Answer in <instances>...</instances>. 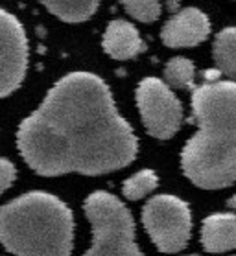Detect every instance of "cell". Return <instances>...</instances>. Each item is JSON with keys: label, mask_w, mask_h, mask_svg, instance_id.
I'll use <instances>...</instances> for the list:
<instances>
[{"label": "cell", "mask_w": 236, "mask_h": 256, "mask_svg": "<svg viewBox=\"0 0 236 256\" xmlns=\"http://www.w3.org/2000/svg\"><path fill=\"white\" fill-rule=\"evenodd\" d=\"M137 105L144 128L155 138L166 140L183 122V107L172 88L157 78H146L137 87Z\"/></svg>", "instance_id": "obj_6"}, {"label": "cell", "mask_w": 236, "mask_h": 256, "mask_svg": "<svg viewBox=\"0 0 236 256\" xmlns=\"http://www.w3.org/2000/svg\"><path fill=\"white\" fill-rule=\"evenodd\" d=\"M41 4L65 22H83L94 15L100 0H41Z\"/></svg>", "instance_id": "obj_11"}, {"label": "cell", "mask_w": 236, "mask_h": 256, "mask_svg": "<svg viewBox=\"0 0 236 256\" xmlns=\"http://www.w3.org/2000/svg\"><path fill=\"white\" fill-rule=\"evenodd\" d=\"M124 10L140 22H153L161 15L159 0H120Z\"/></svg>", "instance_id": "obj_15"}, {"label": "cell", "mask_w": 236, "mask_h": 256, "mask_svg": "<svg viewBox=\"0 0 236 256\" xmlns=\"http://www.w3.org/2000/svg\"><path fill=\"white\" fill-rule=\"evenodd\" d=\"M142 223L162 252H179L188 244L192 216L188 204L175 196H155L142 208Z\"/></svg>", "instance_id": "obj_5"}, {"label": "cell", "mask_w": 236, "mask_h": 256, "mask_svg": "<svg viewBox=\"0 0 236 256\" xmlns=\"http://www.w3.org/2000/svg\"><path fill=\"white\" fill-rule=\"evenodd\" d=\"M102 44L107 56L120 61L135 58L144 48V42L140 39L137 28L126 20H113L105 30Z\"/></svg>", "instance_id": "obj_9"}, {"label": "cell", "mask_w": 236, "mask_h": 256, "mask_svg": "<svg viewBox=\"0 0 236 256\" xmlns=\"http://www.w3.org/2000/svg\"><path fill=\"white\" fill-rule=\"evenodd\" d=\"M208 32L210 22L207 15L196 8H186L162 26L161 39L170 48H188L205 41Z\"/></svg>", "instance_id": "obj_8"}, {"label": "cell", "mask_w": 236, "mask_h": 256, "mask_svg": "<svg viewBox=\"0 0 236 256\" xmlns=\"http://www.w3.org/2000/svg\"><path fill=\"white\" fill-rule=\"evenodd\" d=\"M212 56L219 74L236 82V28H225L216 35Z\"/></svg>", "instance_id": "obj_12"}, {"label": "cell", "mask_w": 236, "mask_h": 256, "mask_svg": "<svg viewBox=\"0 0 236 256\" xmlns=\"http://www.w3.org/2000/svg\"><path fill=\"white\" fill-rule=\"evenodd\" d=\"M83 208L92 227V245L85 256H144L135 242V222L120 199L94 192Z\"/></svg>", "instance_id": "obj_4"}, {"label": "cell", "mask_w": 236, "mask_h": 256, "mask_svg": "<svg viewBox=\"0 0 236 256\" xmlns=\"http://www.w3.org/2000/svg\"><path fill=\"white\" fill-rule=\"evenodd\" d=\"M196 68L194 63L186 58H173L164 68V82L173 88H190L194 85Z\"/></svg>", "instance_id": "obj_13"}, {"label": "cell", "mask_w": 236, "mask_h": 256, "mask_svg": "<svg viewBox=\"0 0 236 256\" xmlns=\"http://www.w3.org/2000/svg\"><path fill=\"white\" fill-rule=\"evenodd\" d=\"M28 66V41L23 24L0 10V98L17 90Z\"/></svg>", "instance_id": "obj_7"}, {"label": "cell", "mask_w": 236, "mask_h": 256, "mask_svg": "<svg viewBox=\"0 0 236 256\" xmlns=\"http://www.w3.org/2000/svg\"><path fill=\"white\" fill-rule=\"evenodd\" d=\"M197 131L183 148L181 166L196 186L216 190L236 182V82L194 88Z\"/></svg>", "instance_id": "obj_2"}, {"label": "cell", "mask_w": 236, "mask_h": 256, "mask_svg": "<svg viewBox=\"0 0 236 256\" xmlns=\"http://www.w3.org/2000/svg\"><path fill=\"white\" fill-rule=\"evenodd\" d=\"M74 220L56 196L30 192L0 206V244L15 256H70Z\"/></svg>", "instance_id": "obj_3"}, {"label": "cell", "mask_w": 236, "mask_h": 256, "mask_svg": "<svg viewBox=\"0 0 236 256\" xmlns=\"http://www.w3.org/2000/svg\"><path fill=\"white\" fill-rule=\"evenodd\" d=\"M201 244L208 252H225L236 249V216H208L201 227Z\"/></svg>", "instance_id": "obj_10"}, {"label": "cell", "mask_w": 236, "mask_h": 256, "mask_svg": "<svg viewBox=\"0 0 236 256\" xmlns=\"http://www.w3.org/2000/svg\"><path fill=\"white\" fill-rule=\"evenodd\" d=\"M13 180H15V166L8 158H0V196L12 186Z\"/></svg>", "instance_id": "obj_16"}, {"label": "cell", "mask_w": 236, "mask_h": 256, "mask_svg": "<svg viewBox=\"0 0 236 256\" xmlns=\"http://www.w3.org/2000/svg\"><path fill=\"white\" fill-rule=\"evenodd\" d=\"M19 152L45 177L100 175L137 157V136L116 111L109 87L89 72L59 80L19 128Z\"/></svg>", "instance_id": "obj_1"}, {"label": "cell", "mask_w": 236, "mask_h": 256, "mask_svg": "<svg viewBox=\"0 0 236 256\" xmlns=\"http://www.w3.org/2000/svg\"><path fill=\"white\" fill-rule=\"evenodd\" d=\"M157 184H159V179H157L155 172H151V170H140V172L131 175L124 182L122 192H124V196L127 199L137 201V199H142L150 192H153L157 188Z\"/></svg>", "instance_id": "obj_14"}, {"label": "cell", "mask_w": 236, "mask_h": 256, "mask_svg": "<svg viewBox=\"0 0 236 256\" xmlns=\"http://www.w3.org/2000/svg\"><path fill=\"white\" fill-rule=\"evenodd\" d=\"M229 206H230V208H232V210H236V194H234V196H232V198L229 199Z\"/></svg>", "instance_id": "obj_17"}]
</instances>
